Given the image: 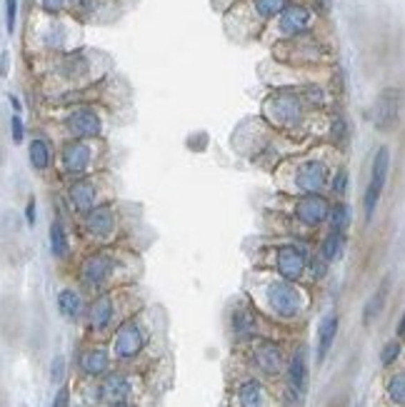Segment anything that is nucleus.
<instances>
[{
  "mask_svg": "<svg viewBox=\"0 0 405 407\" xmlns=\"http://www.w3.org/2000/svg\"><path fill=\"white\" fill-rule=\"evenodd\" d=\"M265 115H268L276 125L293 127V125H298L303 118L300 100H298V96H293V93H276L273 98L265 100Z\"/></svg>",
  "mask_w": 405,
  "mask_h": 407,
  "instance_id": "1",
  "label": "nucleus"
},
{
  "mask_svg": "<svg viewBox=\"0 0 405 407\" xmlns=\"http://www.w3.org/2000/svg\"><path fill=\"white\" fill-rule=\"evenodd\" d=\"M268 302L270 307L278 312V315H283V318H293L300 312V293H298L293 282L288 280H276L273 285L268 287Z\"/></svg>",
  "mask_w": 405,
  "mask_h": 407,
  "instance_id": "2",
  "label": "nucleus"
},
{
  "mask_svg": "<svg viewBox=\"0 0 405 407\" xmlns=\"http://www.w3.org/2000/svg\"><path fill=\"white\" fill-rule=\"evenodd\" d=\"M398 110H400V93L395 88L383 90L373 105V123L378 130H390L398 123Z\"/></svg>",
  "mask_w": 405,
  "mask_h": 407,
  "instance_id": "3",
  "label": "nucleus"
},
{
  "mask_svg": "<svg viewBox=\"0 0 405 407\" xmlns=\"http://www.w3.org/2000/svg\"><path fill=\"white\" fill-rule=\"evenodd\" d=\"M328 210H330L328 200L323 195H318V192H305L296 205L298 220H303V223L310 225V228L325 223V220H328Z\"/></svg>",
  "mask_w": 405,
  "mask_h": 407,
  "instance_id": "4",
  "label": "nucleus"
},
{
  "mask_svg": "<svg viewBox=\"0 0 405 407\" xmlns=\"http://www.w3.org/2000/svg\"><path fill=\"white\" fill-rule=\"evenodd\" d=\"M305 265H308V257L300 248H280L278 250V273L283 275L285 280H298L303 273H305Z\"/></svg>",
  "mask_w": 405,
  "mask_h": 407,
  "instance_id": "5",
  "label": "nucleus"
},
{
  "mask_svg": "<svg viewBox=\"0 0 405 407\" xmlns=\"http://www.w3.org/2000/svg\"><path fill=\"white\" fill-rule=\"evenodd\" d=\"M278 15H280L278 26H280V33H285V35H300L310 26V10L303 6H285Z\"/></svg>",
  "mask_w": 405,
  "mask_h": 407,
  "instance_id": "6",
  "label": "nucleus"
},
{
  "mask_svg": "<svg viewBox=\"0 0 405 407\" xmlns=\"http://www.w3.org/2000/svg\"><path fill=\"white\" fill-rule=\"evenodd\" d=\"M68 130H71L75 138H96L100 133V118L98 113H93L90 108H80L68 118Z\"/></svg>",
  "mask_w": 405,
  "mask_h": 407,
  "instance_id": "7",
  "label": "nucleus"
},
{
  "mask_svg": "<svg viewBox=\"0 0 405 407\" xmlns=\"http://www.w3.org/2000/svg\"><path fill=\"white\" fill-rule=\"evenodd\" d=\"M143 332L135 323H125L120 325V330L116 335V352L120 357H135L143 350Z\"/></svg>",
  "mask_w": 405,
  "mask_h": 407,
  "instance_id": "8",
  "label": "nucleus"
},
{
  "mask_svg": "<svg viewBox=\"0 0 405 407\" xmlns=\"http://www.w3.org/2000/svg\"><path fill=\"white\" fill-rule=\"evenodd\" d=\"M85 228L98 237H108L116 228V212L110 205H98V208H90L85 210Z\"/></svg>",
  "mask_w": 405,
  "mask_h": 407,
  "instance_id": "9",
  "label": "nucleus"
},
{
  "mask_svg": "<svg viewBox=\"0 0 405 407\" xmlns=\"http://www.w3.org/2000/svg\"><path fill=\"white\" fill-rule=\"evenodd\" d=\"M296 183L303 192H318L323 185L328 183V168L323 165V163H318V160L305 163V165L300 168V172H298Z\"/></svg>",
  "mask_w": 405,
  "mask_h": 407,
  "instance_id": "10",
  "label": "nucleus"
},
{
  "mask_svg": "<svg viewBox=\"0 0 405 407\" xmlns=\"http://www.w3.org/2000/svg\"><path fill=\"white\" fill-rule=\"evenodd\" d=\"M90 163V147L80 141H73L63 147V168L71 175H83Z\"/></svg>",
  "mask_w": 405,
  "mask_h": 407,
  "instance_id": "11",
  "label": "nucleus"
},
{
  "mask_svg": "<svg viewBox=\"0 0 405 407\" xmlns=\"http://www.w3.org/2000/svg\"><path fill=\"white\" fill-rule=\"evenodd\" d=\"M110 273H113V257L110 255H93L85 260L80 278H83L85 285H100Z\"/></svg>",
  "mask_w": 405,
  "mask_h": 407,
  "instance_id": "12",
  "label": "nucleus"
},
{
  "mask_svg": "<svg viewBox=\"0 0 405 407\" xmlns=\"http://www.w3.org/2000/svg\"><path fill=\"white\" fill-rule=\"evenodd\" d=\"M288 382H290V390L296 397H303L305 388H308V363H305V352L298 350L296 357L290 360V368H288Z\"/></svg>",
  "mask_w": 405,
  "mask_h": 407,
  "instance_id": "13",
  "label": "nucleus"
},
{
  "mask_svg": "<svg viewBox=\"0 0 405 407\" xmlns=\"http://www.w3.org/2000/svg\"><path fill=\"white\" fill-rule=\"evenodd\" d=\"M255 363H258V368L263 370V372H268V375H276V372H280V368H283V352H280V347H278V345L263 343V345H258Z\"/></svg>",
  "mask_w": 405,
  "mask_h": 407,
  "instance_id": "14",
  "label": "nucleus"
},
{
  "mask_svg": "<svg viewBox=\"0 0 405 407\" xmlns=\"http://www.w3.org/2000/svg\"><path fill=\"white\" fill-rule=\"evenodd\" d=\"M335 335H338V315H325L321 320V327H318V363H323L328 357L330 347L335 343Z\"/></svg>",
  "mask_w": 405,
  "mask_h": 407,
  "instance_id": "15",
  "label": "nucleus"
},
{
  "mask_svg": "<svg viewBox=\"0 0 405 407\" xmlns=\"http://www.w3.org/2000/svg\"><path fill=\"white\" fill-rule=\"evenodd\" d=\"M130 395V382L123 375H108L100 385V397L105 402H123Z\"/></svg>",
  "mask_w": 405,
  "mask_h": 407,
  "instance_id": "16",
  "label": "nucleus"
},
{
  "mask_svg": "<svg viewBox=\"0 0 405 407\" xmlns=\"http://www.w3.org/2000/svg\"><path fill=\"white\" fill-rule=\"evenodd\" d=\"M71 203L75 205L78 210H90L93 203H96V185L90 180H78L71 185Z\"/></svg>",
  "mask_w": 405,
  "mask_h": 407,
  "instance_id": "17",
  "label": "nucleus"
},
{
  "mask_svg": "<svg viewBox=\"0 0 405 407\" xmlns=\"http://www.w3.org/2000/svg\"><path fill=\"white\" fill-rule=\"evenodd\" d=\"M388 170H390V150L380 147L378 155L373 160V172H370V188H375L378 192H383L388 183Z\"/></svg>",
  "mask_w": 405,
  "mask_h": 407,
  "instance_id": "18",
  "label": "nucleus"
},
{
  "mask_svg": "<svg viewBox=\"0 0 405 407\" xmlns=\"http://www.w3.org/2000/svg\"><path fill=\"white\" fill-rule=\"evenodd\" d=\"M108 352L105 350H85L80 355V370L88 372V375H103L108 370Z\"/></svg>",
  "mask_w": 405,
  "mask_h": 407,
  "instance_id": "19",
  "label": "nucleus"
},
{
  "mask_svg": "<svg viewBox=\"0 0 405 407\" xmlns=\"http://www.w3.org/2000/svg\"><path fill=\"white\" fill-rule=\"evenodd\" d=\"M110 318H113V302H110V298H98L90 305V325H93V330L108 327Z\"/></svg>",
  "mask_w": 405,
  "mask_h": 407,
  "instance_id": "20",
  "label": "nucleus"
},
{
  "mask_svg": "<svg viewBox=\"0 0 405 407\" xmlns=\"http://www.w3.org/2000/svg\"><path fill=\"white\" fill-rule=\"evenodd\" d=\"M240 407H263V388L255 380H248L238 390Z\"/></svg>",
  "mask_w": 405,
  "mask_h": 407,
  "instance_id": "21",
  "label": "nucleus"
},
{
  "mask_svg": "<svg viewBox=\"0 0 405 407\" xmlns=\"http://www.w3.org/2000/svg\"><path fill=\"white\" fill-rule=\"evenodd\" d=\"M388 290H390V280H383L378 290H375L373 298L368 300L366 312H363V323H370V320H373L375 315L383 310V305H386V300H388Z\"/></svg>",
  "mask_w": 405,
  "mask_h": 407,
  "instance_id": "22",
  "label": "nucleus"
},
{
  "mask_svg": "<svg viewBox=\"0 0 405 407\" xmlns=\"http://www.w3.org/2000/svg\"><path fill=\"white\" fill-rule=\"evenodd\" d=\"M343 242H345V237H343V233H335V230H330V235L323 240L321 245V257L323 262H333L341 257L343 253Z\"/></svg>",
  "mask_w": 405,
  "mask_h": 407,
  "instance_id": "23",
  "label": "nucleus"
},
{
  "mask_svg": "<svg viewBox=\"0 0 405 407\" xmlns=\"http://www.w3.org/2000/svg\"><path fill=\"white\" fill-rule=\"evenodd\" d=\"M28 153H30V165L35 168V170H48V165H51V145L45 141H33L30 147H28Z\"/></svg>",
  "mask_w": 405,
  "mask_h": 407,
  "instance_id": "24",
  "label": "nucleus"
},
{
  "mask_svg": "<svg viewBox=\"0 0 405 407\" xmlns=\"http://www.w3.org/2000/svg\"><path fill=\"white\" fill-rule=\"evenodd\" d=\"M58 310L63 312V318L75 320L80 315V298L73 290H60L58 295Z\"/></svg>",
  "mask_w": 405,
  "mask_h": 407,
  "instance_id": "25",
  "label": "nucleus"
},
{
  "mask_svg": "<svg viewBox=\"0 0 405 407\" xmlns=\"http://www.w3.org/2000/svg\"><path fill=\"white\" fill-rule=\"evenodd\" d=\"M51 250L55 257H65L68 255V235H65L63 225L58 220L51 225Z\"/></svg>",
  "mask_w": 405,
  "mask_h": 407,
  "instance_id": "26",
  "label": "nucleus"
},
{
  "mask_svg": "<svg viewBox=\"0 0 405 407\" xmlns=\"http://www.w3.org/2000/svg\"><path fill=\"white\" fill-rule=\"evenodd\" d=\"M328 217H330V228H333L335 233H345L348 220H350V212H348L345 205L343 203L333 205V210H328Z\"/></svg>",
  "mask_w": 405,
  "mask_h": 407,
  "instance_id": "27",
  "label": "nucleus"
},
{
  "mask_svg": "<svg viewBox=\"0 0 405 407\" xmlns=\"http://www.w3.org/2000/svg\"><path fill=\"white\" fill-rule=\"evenodd\" d=\"M288 6V0H255V13L260 18H273L278 15L283 8Z\"/></svg>",
  "mask_w": 405,
  "mask_h": 407,
  "instance_id": "28",
  "label": "nucleus"
},
{
  "mask_svg": "<svg viewBox=\"0 0 405 407\" xmlns=\"http://www.w3.org/2000/svg\"><path fill=\"white\" fill-rule=\"evenodd\" d=\"M233 327H235V335L238 337H251L253 332H255V320H253L248 312H235Z\"/></svg>",
  "mask_w": 405,
  "mask_h": 407,
  "instance_id": "29",
  "label": "nucleus"
},
{
  "mask_svg": "<svg viewBox=\"0 0 405 407\" xmlns=\"http://www.w3.org/2000/svg\"><path fill=\"white\" fill-rule=\"evenodd\" d=\"M388 395H390L393 402L403 405V402H405V377L403 375H395V377H393L390 385H388Z\"/></svg>",
  "mask_w": 405,
  "mask_h": 407,
  "instance_id": "30",
  "label": "nucleus"
},
{
  "mask_svg": "<svg viewBox=\"0 0 405 407\" xmlns=\"http://www.w3.org/2000/svg\"><path fill=\"white\" fill-rule=\"evenodd\" d=\"M398 355H400V343L398 340H393V343H388L386 347H383V352H380V363L390 365Z\"/></svg>",
  "mask_w": 405,
  "mask_h": 407,
  "instance_id": "31",
  "label": "nucleus"
},
{
  "mask_svg": "<svg viewBox=\"0 0 405 407\" xmlns=\"http://www.w3.org/2000/svg\"><path fill=\"white\" fill-rule=\"evenodd\" d=\"M15 15H18V0H6V28H8V33L15 30Z\"/></svg>",
  "mask_w": 405,
  "mask_h": 407,
  "instance_id": "32",
  "label": "nucleus"
},
{
  "mask_svg": "<svg viewBox=\"0 0 405 407\" xmlns=\"http://www.w3.org/2000/svg\"><path fill=\"white\" fill-rule=\"evenodd\" d=\"M63 375H65V360L58 355L55 360H53V365H51V380L53 382H60V380H63Z\"/></svg>",
  "mask_w": 405,
  "mask_h": 407,
  "instance_id": "33",
  "label": "nucleus"
},
{
  "mask_svg": "<svg viewBox=\"0 0 405 407\" xmlns=\"http://www.w3.org/2000/svg\"><path fill=\"white\" fill-rule=\"evenodd\" d=\"M10 130H13V143H23V120H20V115H13V120H10Z\"/></svg>",
  "mask_w": 405,
  "mask_h": 407,
  "instance_id": "34",
  "label": "nucleus"
},
{
  "mask_svg": "<svg viewBox=\"0 0 405 407\" xmlns=\"http://www.w3.org/2000/svg\"><path fill=\"white\" fill-rule=\"evenodd\" d=\"M40 3H43V8L48 13H58V10L65 8V0H40Z\"/></svg>",
  "mask_w": 405,
  "mask_h": 407,
  "instance_id": "35",
  "label": "nucleus"
},
{
  "mask_svg": "<svg viewBox=\"0 0 405 407\" xmlns=\"http://www.w3.org/2000/svg\"><path fill=\"white\" fill-rule=\"evenodd\" d=\"M53 407H68V388H60V392L55 395Z\"/></svg>",
  "mask_w": 405,
  "mask_h": 407,
  "instance_id": "36",
  "label": "nucleus"
},
{
  "mask_svg": "<svg viewBox=\"0 0 405 407\" xmlns=\"http://www.w3.org/2000/svg\"><path fill=\"white\" fill-rule=\"evenodd\" d=\"M333 133H335V138H338V141H345V123H343L341 118H338V120H335Z\"/></svg>",
  "mask_w": 405,
  "mask_h": 407,
  "instance_id": "37",
  "label": "nucleus"
},
{
  "mask_svg": "<svg viewBox=\"0 0 405 407\" xmlns=\"http://www.w3.org/2000/svg\"><path fill=\"white\" fill-rule=\"evenodd\" d=\"M343 188H345V170L338 172V180H335L333 190H335V192H343Z\"/></svg>",
  "mask_w": 405,
  "mask_h": 407,
  "instance_id": "38",
  "label": "nucleus"
},
{
  "mask_svg": "<svg viewBox=\"0 0 405 407\" xmlns=\"http://www.w3.org/2000/svg\"><path fill=\"white\" fill-rule=\"evenodd\" d=\"M8 63H10V55L0 53V75H8Z\"/></svg>",
  "mask_w": 405,
  "mask_h": 407,
  "instance_id": "39",
  "label": "nucleus"
},
{
  "mask_svg": "<svg viewBox=\"0 0 405 407\" xmlns=\"http://www.w3.org/2000/svg\"><path fill=\"white\" fill-rule=\"evenodd\" d=\"M26 217H28V223H35V203H33V200H30V203H28V210H26Z\"/></svg>",
  "mask_w": 405,
  "mask_h": 407,
  "instance_id": "40",
  "label": "nucleus"
},
{
  "mask_svg": "<svg viewBox=\"0 0 405 407\" xmlns=\"http://www.w3.org/2000/svg\"><path fill=\"white\" fill-rule=\"evenodd\" d=\"M10 105H13L15 110H20V102H18V98H13V96H10Z\"/></svg>",
  "mask_w": 405,
  "mask_h": 407,
  "instance_id": "41",
  "label": "nucleus"
},
{
  "mask_svg": "<svg viewBox=\"0 0 405 407\" xmlns=\"http://www.w3.org/2000/svg\"><path fill=\"white\" fill-rule=\"evenodd\" d=\"M110 407H128L125 402H110Z\"/></svg>",
  "mask_w": 405,
  "mask_h": 407,
  "instance_id": "42",
  "label": "nucleus"
}]
</instances>
